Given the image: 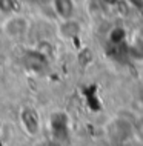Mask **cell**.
I'll return each instance as SVG.
<instances>
[{"instance_id":"obj_1","label":"cell","mask_w":143,"mask_h":146,"mask_svg":"<svg viewBox=\"0 0 143 146\" xmlns=\"http://www.w3.org/2000/svg\"><path fill=\"white\" fill-rule=\"evenodd\" d=\"M49 128L55 140H65L68 137V118L63 112H57L51 117Z\"/></svg>"},{"instance_id":"obj_2","label":"cell","mask_w":143,"mask_h":146,"mask_svg":"<svg viewBox=\"0 0 143 146\" xmlns=\"http://www.w3.org/2000/svg\"><path fill=\"white\" fill-rule=\"evenodd\" d=\"M28 26H29V23H28V20L25 17L11 15L6 20L3 29H5V33L9 35V37H20V35H23L28 31Z\"/></svg>"},{"instance_id":"obj_3","label":"cell","mask_w":143,"mask_h":146,"mask_svg":"<svg viewBox=\"0 0 143 146\" xmlns=\"http://www.w3.org/2000/svg\"><path fill=\"white\" fill-rule=\"evenodd\" d=\"M20 120H22L23 129H25L29 135H35V134L39 132V129H40V120H39V115L34 109H31V108L22 109Z\"/></svg>"},{"instance_id":"obj_4","label":"cell","mask_w":143,"mask_h":146,"mask_svg":"<svg viewBox=\"0 0 143 146\" xmlns=\"http://www.w3.org/2000/svg\"><path fill=\"white\" fill-rule=\"evenodd\" d=\"M53 8L55 11V14L62 20H68V19L74 17V13H75L74 0H53Z\"/></svg>"},{"instance_id":"obj_5","label":"cell","mask_w":143,"mask_h":146,"mask_svg":"<svg viewBox=\"0 0 143 146\" xmlns=\"http://www.w3.org/2000/svg\"><path fill=\"white\" fill-rule=\"evenodd\" d=\"M60 33L65 35V37H74V35L78 33V25L72 20V19L63 20L62 26H60Z\"/></svg>"},{"instance_id":"obj_6","label":"cell","mask_w":143,"mask_h":146,"mask_svg":"<svg viewBox=\"0 0 143 146\" xmlns=\"http://www.w3.org/2000/svg\"><path fill=\"white\" fill-rule=\"evenodd\" d=\"M129 52L136 60H143V37L134 40V43L129 46Z\"/></svg>"},{"instance_id":"obj_7","label":"cell","mask_w":143,"mask_h":146,"mask_svg":"<svg viewBox=\"0 0 143 146\" xmlns=\"http://www.w3.org/2000/svg\"><path fill=\"white\" fill-rule=\"evenodd\" d=\"M125 40V29L122 28H114L109 34V42L114 43V45H118Z\"/></svg>"},{"instance_id":"obj_8","label":"cell","mask_w":143,"mask_h":146,"mask_svg":"<svg viewBox=\"0 0 143 146\" xmlns=\"http://www.w3.org/2000/svg\"><path fill=\"white\" fill-rule=\"evenodd\" d=\"M15 9V0H0V13L9 15Z\"/></svg>"},{"instance_id":"obj_9","label":"cell","mask_w":143,"mask_h":146,"mask_svg":"<svg viewBox=\"0 0 143 146\" xmlns=\"http://www.w3.org/2000/svg\"><path fill=\"white\" fill-rule=\"evenodd\" d=\"M23 2H26V3H31V5H34V3H40V2H43V0H23Z\"/></svg>"}]
</instances>
